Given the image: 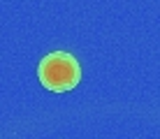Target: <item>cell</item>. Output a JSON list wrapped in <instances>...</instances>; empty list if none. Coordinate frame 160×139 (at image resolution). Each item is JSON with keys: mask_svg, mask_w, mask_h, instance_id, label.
I'll list each match as a JSON object with an SVG mask.
<instances>
[{"mask_svg": "<svg viewBox=\"0 0 160 139\" xmlns=\"http://www.w3.org/2000/svg\"><path fill=\"white\" fill-rule=\"evenodd\" d=\"M37 77L51 93H68L81 81V67L77 58L68 51H51L37 65Z\"/></svg>", "mask_w": 160, "mask_h": 139, "instance_id": "cell-1", "label": "cell"}]
</instances>
